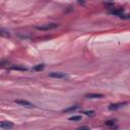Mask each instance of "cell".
<instances>
[{"label":"cell","instance_id":"15","mask_svg":"<svg viewBox=\"0 0 130 130\" xmlns=\"http://www.w3.org/2000/svg\"><path fill=\"white\" fill-rule=\"evenodd\" d=\"M83 114H86V115H92V114H95L94 111H89V112H83Z\"/></svg>","mask_w":130,"mask_h":130},{"label":"cell","instance_id":"4","mask_svg":"<svg viewBox=\"0 0 130 130\" xmlns=\"http://www.w3.org/2000/svg\"><path fill=\"white\" fill-rule=\"evenodd\" d=\"M125 105H127V102H124V103H118V104H112L109 106V110H118L120 108L124 107Z\"/></svg>","mask_w":130,"mask_h":130},{"label":"cell","instance_id":"6","mask_svg":"<svg viewBox=\"0 0 130 130\" xmlns=\"http://www.w3.org/2000/svg\"><path fill=\"white\" fill-rule=\"evenodd\" d=\"M49 76L53 77V78H64V77H66V74L63 72H50Z\"/></svg>","mask_w":130,"mask_h":130},{"label":"cell","instance_id":"1","mask_svg":"<svg viewBox=\"0 0 130 130\" xmlns=\"http://www.w3.org/2000/svg\"><path fill=\"white\" fill-rule=\"evenodd\" d=\"M58 27H59L58 23H45V24H42V26H39V27H37V29L40 31H50V30L56 29Z\"/></svg>","mask_w":130,"mask_h":130},{"label":"cell","instance_id":"14","mask_svg":"<svg viewBox=\"0 0 130 130\" xmlns=\"http://www.w3.org/2000/svg\"><path fill=\"white\" fill-rule=\"evenodd\" d=\"M76 130H89V128L88 126H82V127H78Z\"/></svg>","mask_w":130,"mask_h":130},{"label":"cell","instance_id":"12","mask_svg":"<svg viewBox=\"0 0 130 130\" xmlns=\"http://www.w3.org/2000/svg\"><path fill=\"white\" fill-rule=\"evenodd\" d=\"M69 120H70V121H79V120H81V116H72V117H69Z\"/></svg>","mask_w":130,"mask_h":130},{"label":"cell","instance_id":"5","mask_svg":"<svg viewBox=\"0 0 130 130\" xmlns=\"http://www.w3.org/2000/svg\"><path fill=\"white\" fill-rule=\"evenodd\" d=\"M85 98H88V99H102V98H104V95L103 94H97V92H89V94H86L84 96Z\"/></svg>","mask_w":130,"mask_h":130},{"label":"cell","instance_id":"8","mask_svg":"<svg viewBox=\"0 0 130 130\" xmlns=\"http://www.w3.org/2000/svg\"><path fill=\"white\" fill-rule=\"evenodd\" d=\"M44 68H45L44 64H38V65H36V66L33 67V70L34 71H42Z\"/></svg>","mask_w":130,"mask_h":130},{"label":"cell","instance_id":"3","mask_svg":"<svg viewBox=\"0 0 130 130\" xmlns=\"http://www.w3.org/2000/svg\"><path fill=\"white\" fill-rule=\"evenodd\" d=\"M14 102L16 104L20 105V106H23V107H27V108H34V107H35V105H34V104L30 103L29 101H26V100H15Z\"/></svg>","mask_w":130,"mask_h":130},{"label":"cell","instance_id":"9","mask_svg":"<svg viewBox=\"0 0 130 130\" xmlns=\"http://www.w3.org/2000/svg\"><path fill=\"white\" fill-rule=\"evenodd\" d=\"M78 106H72V107H69V108H67V109H64L63 110V112L64 113H67V112H72V111H75L78 109Z\"/></svg>","mask_w":130,"mask_h":130},{"label":"cell","instance_id":"11","mask_svg":"<svg viewBox=\"0 0 130 130\" xmlns=\"http://www.w3.org/2000/svg\"><path fill=\"white\" fill-rule=\"evenodd\" d=\"M116 123V120H108V121L105 122V125L106 126H113Z\"/></svg>","mask_w":130,"mask_h":130},{"label":"cell","instance_id":"2","mask_svg":"<svg viewBox=\"0 0 130 130\" xmlns=\"http://www.w3.org/2000/svg\"><path fill=\"white\" fill-rule=\"evenodd\" d=\"M13 123L10 121H0V128L5 130H10L13 128Z\"/></svg>","mask_w":130,"mask_h":130},{"label":"cell","instance_id":"7","mask_svg":"<svg viewBox=\"0 0 130 130\" xmlns=\"http://www.w3.org/2000/svg\"><path fill=\"white\" fill-rule=\"evenodd\" d=\"M0 36L1 37H5V38H9L10 37V34H9L8 31H6L2 27H0Z\"/></svg>","mask_w":130,"mask_h":130},{"label":"cell","instance_id":"10","mask_svg":"<svg viewBox=\"0 0 130 130\" xmlns=\"http://www.w3.org/2000/svg\"><path fill=\"white\" fill-rule=\"evenodd\" d=\"M10 69H12V70H21V71H24V70H27V68L20 67V66H15V65H12V66L10 67Z\"/></svg>","mask_w":130,"mask_h":130},{"label":"cell","instance_id":"13","mask_svg":"<svg viewBox=\"0 0 130 130\" xmlns=\"http://www.w3.org/2000/svg\"><path fill=\"white\" fill-rule=\"evenodd\" d=\"M9 64V61L8 60H0V67H3L5 65H8Z\"/></svg>","mask_w":130,"mask_h":130}]
</instances>
